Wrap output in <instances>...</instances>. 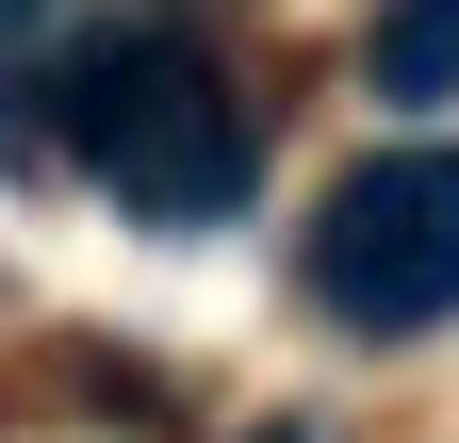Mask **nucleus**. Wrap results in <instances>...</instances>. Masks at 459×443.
<instances>
[{
    "instance_id": "f257e3e1",
    "label": "nucleus",
    "mask_w": 459,
    "mask_h": 443,
    "mask_svg": "<svg viewBox=\"0 0 459 443\" xmlns=\"http://www.w3.org/2000/svg\"><path fill=\"white\" fill-rule=\"evenodd\" d=\"M66 148L148 213V230H197V213H230L263 181V116L230 99V66L197 33H99L66 66Z\"/></svg>"
},
{
    "instance_id": "f03ea898",
    "label": "nucleus",
    "mask_w": 459,
    "mask_h": 443,
    "mask_svg": "<svg viewBox=\"0 0 459 443\" xmlns=\"http://www.w3.org/2000/svg\"><path fill=\"white\" fill-rule=\"evenodd\" d=\"M312 296L377 345L459 312V148H377L361 181H328L312 213Z\"/></svg>"
},
{
    "instance_id": "7ed1b4c3",
    "label": "nucleus",
    "mask_w": 459,
    "mask_h": 443,
    "mask_svg": "<svg viewBox=\"0 0 459 443\" xmlns=\"http://www.w3.org/2000/svg\"><path fill=\"white\" fill-rule=\"evenodd\" d=\"M377 99H459V0H394L377 17Z\"/></svg>"
}]
</instances>
